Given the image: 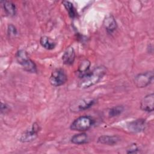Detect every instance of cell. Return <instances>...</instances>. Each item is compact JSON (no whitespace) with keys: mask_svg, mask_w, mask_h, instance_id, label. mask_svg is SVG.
I'll return each mask as SVG.
<instances>
[{"mask_svg":"<svg viewBox=\"0 0 154 154\" xmlns=\"http://www.w3.org/2000/svg\"><path fill=\"white\" fill-rule=\"evenodd\" d=\"M106 73V68L100 66L94 68L91 72H87L81 76L78 83L79 87L81 88H88L99 82Z\"/></svg>","mask_w":154,"mask_h":154,"instance_id":"obj_1","label":"cell"},{"mask_svg":"<svg viewBox=\"0 0 154 154\" xmlns=\"http://www.w3.org/2000/svg\"><path fill=\"white\" fill-rule=\"evenodd\" d=\"M16 60L23 68L30 73L37 72V67L35 63L29 58L27 53L24 50H20L16 53Z\"/></svg>","mask_w":154,"mask_h":154,"instance_id":"obj_2","label":"cell"},{"mask_svg":"<svg viewBox=\"0 0 154 154\" xmlns=\"http://www.w3.org/2000/svg\"><path fill=\"white\" fill-rule=\"evenodd\" d=\"M94 123L93 119L88 116H84L75 119L70 125L73 131H84L89 129Z\"/></svg>","mask_w":154,"mask_h":154,"instance_id":"obj_3","label":"cell"},{"mask_svg":"<svg viewBox=\"0 0 154 154\" xmlns=\"http://www.w3.org/2000/svg\"><path fill=\"white\" fill-rule=\"evenodd\" d=\"M67 80V75L62 69H58L54 70L49 78L51 84L54 87H59L64 84Z\"/></svg>","mask_w":154,"mask_h":154,"instance_id":"obj_4","label":"cell"},{"mask_svg":"<svg viewBox=\"0 0 154 154\" xmlns=\"http://www.w3.org/2000/svg\"><path fill=\"white\" fill-rule=\"evenodd\" d=\"M153 72L149 71L137 75L134 78V84L138 88H143L149 85L153 81Z\"/></svg>","mask_w":154,"mask_h":154,"instance_id":"obj_5","label":"cell"},{"mask_svg":"<svg viewBox=\"0 0 154 154\" xmlns=\"http://www.w3.org/2000/svg\"><path fill=\"white\" fill-rule=\"evenodd\" d=\"M95 102L93 99H83L79 100L70 106L72 111H80L88 109Z\"/></svg>","mask_w":154,"mask_h":154,"instance_id":"obj_6","label":"cell"},{"mask_svg":"<svg viewBox=\"0 0 154 154\" xmlns=\"http://www.w3.org/2000/svg\"><path fill=\"white\" fill-rule=\"evenodd\" d=\"M39 131V126L37 123H34L29 130H27L22 135L20 140L22 142H30L35 139L37 136V133Z\"/></svg>","mask_w":154,"mask_h":154,"instance_id":"obj_7","label":"cell"},{"mask_svg":"<svg viewBox=\"0 0 154 154\" xmlns=\"http://www.w3.org/2000/svg\"><path fill=\"white\" fill-rule=\"evenodd\" d=\"M146 123L144 119H137L129 122L127 125L128 130L132 132H140L145 129Z\"/></svg>","mask_w":154,"mask_h":154,"instance_id":"obj_8","label":"cell"},{"mask_svg":"<svg viewBox=\"0 0 154 154\" xmlns=\"http://www.w3.org/2000/svg\"><path fill=\"white\" fill-rule=\"evenodd\" d=\"M154 94L151 93L146 95L141 101V108L146 112H152L153 111Z\"/></svg>","mask_w":154,"mask_h":154,"instance_id":"obj_9","label":"cell"},{"mask_svg":"<svg viewBox=\"0 0 154 154\" xmlns=\"http://www.w3.org/2000/svg\"><path fill=\"white\" fill-rule=\"evenodd\" d=\"M103 26L108 33H112L117 28L116 21L112 15L107 16L103 20Z\"/></svg>","mask_w":154,"mask_h":154,"instance_id":"obj_10","label":"cell"},{"mask_svg":"<svg viewBox=\"0 0 154 154\" xmlns=\"http://www.w3.org/2000/svg\"><path fill=\"white\" fill-rule=\"evenodd\" d=\"M75 58V53L72 47H69L62 56V60L64 64L71 65L73 63Z\"/></svg>","mask_w":154,"mask_h":154,"instance_id":"obj_11","label":"cell"},{"mask_svg":"<svg viewBox=\"0 0 154 154\" xmlns=\"http://www.w3.org/2000/svg\"><path fill=\"white\" fill-rule=\"evenodd\" d=\"M119 138L117 136H108L102 135L100 136L97 140V142L101 144L106 145H115L119 141Z\"/></svg>","mask_w":154,"mask_h":154,"instance_id":"obj_12","label":"cell"},{"mask_svg":"<svg viewBox=\"0 0 154 154\" xmlns=\"http://www.w3.org/2000/svg\"><path fill=\"white\" fill-rule=\"evenodd\" d=\"M88 137L85 133H80L73 135L71 138V142L76 144H82L88 143Z\"/></svg>","mask_w":154,"mask_h":154,"instance_id":"obj_13","label":"cell"},{"mask_svg":"<svg viewBox=\"0 0 154 154\" xmlns=\"http://www.w3.org/2000/svg\"><path fill=\"white\" fill-rule=\"evenodd\" d=\"M4 9L6 13L10 16H14L16 12V8L14 3L9 1H4L2 2Z\"/></svg>","mask_w":154,"mask_h":154,"instance_id":"obj_14","label":"cell"},{"mask_svg":"<svg viewBox=\"0 0 154 154\" xmlns=\"http://www.w3.org/2000/svg\"><path fill=\"white\" fill-rule=\"evenodd\" d=\"M90 66V62L87 59H84L79 63L78 71L82 75L81 76H82L83 75H84L87 73Z\"/></svg>","mask_w":154,"mask_h":154,"instance_id":"obj_15","label":"cell"},{"mask_svg":"<svg viewBox=\"0 0 154 154\" xmlns=\"http://www.w3.org/2000/svg\"><path fill=\"white\" fill-rule=\"evenodd\" d=\"M40 42L41 45L46 49L51 50L53 49L55 46V43L52 42L49 37L46 36H43L40 38Z\"/></svg>","mask_w":154,"mask_h":154,"instance_id":"obj_16","label":"cell"},{"mask_svg":"<svg viewBox=\"0 0 154 154\" xmlns=\"http://www.w3.org/2000/svg\"><path fill=\"white\" fill-rule=\"evenodd\" d=\"M62 4H63L64 7H65V8L66 9V10L67 11L70 17H74L75 16V8L73 5V4L71 3L69 1H63L62 2Z\"/></svg>","mask_w":154,"mask_h":154,"instance_id":"obj_17","label":"cell"},{"mask_svg":"<svg viewBox=\"0 0 154 154\" xmlns=\"http://www.w3.org/2000/svg\"><path fill=\"white\" fill-rule=\"evenodd\" d=\"M124 108L122 106H117L109 109L108 114L110 117H115L120 114L123 111Z\"/></svg>","mask_w":154,"mask_h":154,"instance_id":"obj_18","label":"cell"},{"mask_svg":"<svg viewBox=\"0 0 154 154\" xmlns=\"http://www.w3.org/2000/svg\"><path fill=\"white\" fill-rule=\"evenodd\" d=\"M138 148L137 147L136 144H132L130 146V147L128 149L127 153H136L138 151Z\"/></svg>","mask_w":154,"mask_h":154,"instance_id":"obj_19","label":"cell"},{"mask_svg":"<svg viewBox=\"0 0 154 154\" xmlns=\"http://www.w3.org/2000/svg\"><path fill=\"white\" fill-rule=\"evenodd\" d=\"M8 32L10 35H14L16 34L17 31L16 28L13 25H10L8 28Z\"/></svg>","mask_w":154,"mask_h":154,"instance_id":"obj_20","label":"cell"}]
</instances>
